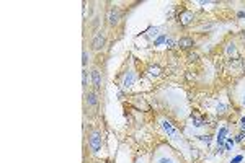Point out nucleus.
<instances>
[{
    "mask_svg": "<svg viewBox=\"0 0 245 163\" xmlns=\"http://www.w3.org/2000/svg\"><path fill=\"white\" fill-rule=\"evenodd\" d=\"M88 147L92 153H98L101 150L103 147V139H101V134L98 132V130H92V132L88 134Z\"/></svg>",
    "mask_w": 245,
    "mask_h": 163,
    "instance_id": "1",
    "label": "nucleus"
},
{
    "mask_svg": "<svg viewBox=\"0 0 245 163\" xmlns=\"http://www.w3.org/2000/svg\"><path fill=\"white\" fill-rule=\"evenodd\" d=\"M105 46H106V38H105V34H101V33L95 34V38L92 39V43H90V47H92V51H95V52L101 51Z\"/></svg>",
    "mask_w": 245,
    "mask_h": 163,
    "instance_id": "2",
    "label": "nucleus"
},
{
    "mask_svg": "<svg viewBox=\"0 0 245 163\" xmlns=\"http://www.w3.org/2000/svg\"><path fill=\"white\" fill-rule=\"evenodd\" d=\"M119 18H121V12H119V8H118V7H111V8H110V12H108V24H110L111 28L118 26Z\"/></svg>",
    "mask_w": 245,
    "mask_h": 163,
    "instance_id": "3",
    "label": "nucleus"
},
{
    "mask_svg": "<svg viewBox=\"0 0 245 163\" xmlns=\"http://www.w3.org/2000/svg\"><path fill=\"white\" fill-rule=\"evenodd\" d=\"M85 103L88 104V108H96L98 103H100V100H98V95L95 90H92V92H87L85 93Z\"/></svg>",
    "mask_w": 245,
    "mask_h": 163,
    "instance_id": "4",
    "label": "nucleus"
},
{
    "mask_svg": "<svg viewBox=\"0 0 245 163\" xmlns=\"http://www.w3.org/2000/svg\"><path fill=\"white\" fill-rule=\"evenodd\" d=\"M92 83H93L95 92H100L101 90V72H100V69L92 70Z\"/></svg>",
    "mask_w": 245,
    "mask_h": 163,
    "instance_id": "5",
    "label": "nucleus"
},
{
    "mask_svg": "<svg viewBox=\"0 0 245 163\" xmlns=\"http://www.w3.org/2000/svg\"><path fill=\"white\" fill-rule=\"evenodd\" d=\"M194 20V13L193 12H188V10H185L182 15L178 16V21H180V24H183V26H188L191 21Z\"/></svg>",
    "mask_w": 245,
    "mask_h": 163,
    "instance_id": "6",
    "label": "nucleus"
},
{
    "mask_svg": "<svg viewBox=\"0 0 245 163\" xmlns=\"http://www.w3.org/2000/svg\"><path fill=\"white\" fill-rule=\"evenodd\" d=\"M177 46L182 47V49H191V47L194 46V41H193V38H190V36H183V38H180V39L177 41Z\"/></svg>",
    "mask_w": 245,
    "mask_h": 163,
    "instance_id": "7",
    "label": "nucleus"
},
{
    "mask_svg": "<svg viewBox=\"0 0 245 163\" xmlns=\"http://www.w3.org/2000/svg\"><path fill=\"white\" fill-rule=\"evenodd\" d=\"M162 127H163V130H165V132H167L170 137H177V135H178L177 129H175L173 126H172L168 121H163V122H162Z\"/></svg>",
    "mask_w": 245,
    "mask_h": 163,
    "instance_id": "8",
    "label": "nucleus"
},
{
    "mask_svg": "<svg viewBox=\"0 0 245 163\" xmlns=\"http://www.w3.org/2000/svg\"><path fill=\"white\" fill-rule=\"evenodd\" d=\"M134 78H136L134 72H128L126 75H124V80H122V87H124V88H131V87H133V83H134Z\"/></svg>",
    "mask_w": 245,
    "mask_h": 163,
    "instance_id": "9",
    "label": "nucleus"
},
{
    "mask_svg": "<svg viewBox=\"0 0 245 163\" xmlns=\"http://www.w3.org/2000/svg\"><path fill=\"white\" fill-rule=\"evenodd\" d=\"M149 73L152 77H159L160 75V67H157V65H150L149 67Z\"/></svg>",
    "mask_w": 245,
    "mask_h": 163,
    "instance_id": "10",
    "label": "nucleus"
},
{
    "mask_svg": "<svg viewBox=\"0 0 245 163\" xmlns=\"http://www.w3.org/2000/svg\"><path fill=\"white\" fill-rule=\"evenodd\" d=\"M227 54H229V55H237L235 44H229V46H227ZM237 57H239V55H237Z\"/></svg>",
    "mask_w": 245,
    "mask_h": 163,
    "instance_id": "11",
    "label": "nucleus"
},
{
    "mask_svg": "<svg viewBox=\"0 0 245 163\" xmlns=\"http://www.w3.org/2000/svg\"><path fill=\"white\" fill-rule=\"evenodd\" d=\"M87 64H88V52H87V49H84V52H82V65L87 67Z\"/></svg>",
    "mask_w": 245,
    "mask_h": 163,
    "instance_id": "12",
    "label": "nucleus"
},
{
    "mask_svg": "<svg viewBox=\"0 0 245 163\" xmlns=\"http://www.w3.org/2000/svg\"><path fill=\"white\" fill-rule=\"evenodd\" d=\"M226 104L224 103H217V106H216V111H217V114H224L226 113Z\"/></svg>",
    "mask_w": 245,
    "mask_h": 163,
    "instance_id": "13",
    "label": "nucleus"
},
{
    "mask_svg": "<svg viewBox=\"0 0 245 163\" xmlns=\"http://www.w3.org/2000/svg\"><path fill=\"white\" fill-rule=\"evenodd\" d=\"M226 134H227V127H222V129L219 130V135H217V139H222V140H224Z\"/></svg>",
    "mask_w": 245,
    "mask_h": 163,
    "instance_id": "14",
    "label": "nucleus"
},
{
    "mask_svg": "<svg viewBox=\"0 0 245 163\" xmlns=\"http://www.w3.org/2000/svg\"><path fill=\"white\" fill-rule=\"evenodd\" d=\"M82 85H84V88H87V72L85 70L82 72Z\"/></svg>",
    "mask_w": 245,
    "mask_h": 163,
    "instance_id": "15",
    "label": "nucleus"
},
{
    "mask_svg": "<svg viewBox=\"0 0 245 163\" xmlns=\"http://www.w3.org/2000/svg\"><path fill=\"white\" fill-rule=\"evenodd\" d=\"M188 60H198V54H196V52H190V54H188Z\"/></svg>",
    "mask_w": 245,
    "mask_h": 163,
    "instance_id": "16",
    "label": "nucleus"
},
{
    "mask_svg": "<svg viewBox=\"0 0 245 163\" xmlns=\"http://www.w3.org/2000/svg\"><path fill=\"white\" fill-rule=\"evenodd\" d=\"M163 41H167V36H160V38H159L157 41H155V43H154V44H155V46H157V44H162V43H163Z\"/></svg>",
    "mask_w": 245,
    "mask_h": 163,
    "instance_id": "17",
    "label": "nucleus"
},
{
    "mask_svg": "<svg viewBox=\"0 0 245 163\" xmlns=\"http://www.w3.org/2000/svg\"><path fill=\"white\" fill-rule=\"evenodd\" d=\"M243 137H245V134H243V132H242V134H239V135L235 137V142H242V140H243Z\"/></svg>",
    "mask_w": 245,
    "mask_h": 163,
    "instance_id": "18",
    "label": "nucleus"
},
{
    "mask_svg": "<svg viewBox=\"0 0 245 163\" xmlns=\"http://www.w3.org/2000/svg\"><path fill=\"white\" fill-rule=\"evenodd\" d=\"M242 160H243V157H242V155H239V157H235L231 163H239V161H242Z\"/></svg>",
    "mask_w": 245,
    "mask_h": 163,
    "instance_id": "19",
    "label": "nucleus"
},
{
    "mask_svg": "<svg viewBox=\"0 0 245 163\" xmlns=\"http://www.w3.org/2000/svg\"><path fill=\"white\" fill-rule=\"evenodd\" d=\"M201 139H203V140L206 142V144H209V142H211V137H209V135H201Z\"/></svg>",
    "mask_w": 245,
    "mask_h": 163,
    "instance_id": "20",
    "label": "nucleus"
},
{
    "mask_svg": "<svg viewBox=\"0 0 245 163\" xmlns=\"http://www.w3.org/2000/svg\"><path fill=\"white\" fill-rule=\"evenodd\" d=\"M159 163H173V161H172L170 158H160V160H159Z\"/></svg>",
    "mask_w": 245,
    "mask_h": 163,
    "instance_id": "21",
    "label": "nucleus"
},
{
    "mask_svg": "<svg viewBox=\"0 0 245 163\" xmlns=\"http://www.w3.org/2000/svg\"><path fill=\"white\" fill-rule=\"evenodd\" d=\"M237 16H239V18H245V12H239V13H237Z\"/></svg>",
    "mask_w": 245,
    "mask_h": 163,
    "instance_id": "22",
    "label": "nucleus"
},
{
    "mask_svg": "<svg viewBox=\"0 0 245 163\" xmlns=\"http://www.w3.org/2000/svg\"><path fill=\"white\" fill-rule=\"evenodd\" d=\"M240 38H242V39L245 41V31H242V34H240Z\"/></svg>",
    "mask_w": 245,
    "mask_h": 163,
    "instance_id": "23",
    "label": "nucleus"
},
{
    "mask_svg": "<svg viewBox=\"0 0 245 163\" xmlns=\"http://www.w3.org/2000/svg\"><path fill=\"white\" fill-rule=\"evenodd\" d=\"M243 104H245V96H243Z\"/></svg>",
    "mask_w": 245,
    "mask_h": 163,
    "instance_id": "24",
    "label": "nucleus"
}]
</instances>
